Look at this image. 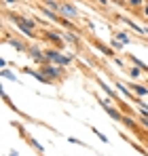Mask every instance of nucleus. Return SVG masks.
<instances>
[{"label":"nucleus","mask_w":148,"mask_h":156,"mask_svg":"<svg viewBox=\"0 0 148 156\" xmlns=\"http://www.w3.org/2000/svg\"><path fill=\"white\" fill-rule=\"evenodd\" d=\"M13 21H15V23H17L19 27H21V30H24L28 36L32 34V27H34V23H32V21H25V19H21V17H19V15H15V17H13Z\"/></svg>","instance_id":"nucleus-1"},{"label":"nucleus","mask_w":148,"mask_h":156,"mask_svg":"<svg viewBox=\"0 0 148 156\" xmlns=\"http://www.w3.org/2000/svg\"><path fill=\"white\" fill-rule=\"evenodd\" d=\"M47 61H57V63H61V66H68L70 63V59L68 57H61V55H57V53H53V51H47Z\"/></svg>","instance_id":"nucleus-2"},{"label":"nucleus","mask_w":148,"mask_h":156,"mask_svg":"<svg viewBox=\"0 0 148 156\" xmlns=\"http://www.w3.org/2000/svg\"><path fill=\"white\" fill-rule=\"evenodd\" d=\"M59 11H61V15H68V17H76V9H74L72 4H61V6H59Z\"/></svg>","instance_id":"nucleus-3"},{"label":"nucleus","mask_w":148,"mask_h":156,"mask_svg":"<svg viewBox=\"0 0 148 156\" xmlns=\"http://www.w3.org/2000/svg\"><path fill=\"white\" fill-rule=\"evenodd\" d=\"M43 74L49 78V80H55V78H59V72H57L55 68H43Z\"/></svg>","instance_id":"nucleus-4"},{"label":"nucleus","mask_w":148,"mask_h":156,"mask_svg":"<svg viewBox=\"0 0 148 156\" xmlns=\"http://www.w3.org/2000/svg\"><path fill=\"white\" fill-rule=\"evenodd\" d=\"M32 57H34L36 61H43V59H47V57H43V55H40V51H38V49H32Z\"/></svg>","instance_id":"nucleus-5"},{"label":"nucleus","mask_w":148,"mask_h":156,"mask_svg":"<svg viewBox=\"0 0 148 156\" xmlns=\"http://www.w3.org/2000/svg\"><path fill=\"white\" fill-rule=\"evenodd\" d=\"M11 44H13L15 49H19V51H24V44H21V42H17V40H11Z\"/></svg>","instance_id":"nucleus-6"},{"label":"nucleus","mask_w":148,"mask_h":156,"mask_svg":"<svg viewBox=\"0 0 148 156\" xmlns=\"http://www.w3.org/2000/svg\"><path fill=\"white\" fill-rule=\"evenodd\" d=\"M2 76H4V78H11V80H15V76H13V74H11V72H6V70H4V72H2Z\"/></svg>","instance_id":"nucleus-7"},{"label":"nucleus","mask_w":148,"mask_h":156,"mask_svg":"<svg viewBox=\"0 0 148 156\" xmlns=\"http://www.w3.org/2000/svg\"><path fill=\"white\" fill-rule=\"evenodd\" d=\"M140 2H142V0H131V4H140Z\"/></svg>","instance_id":"nucleus-8"},{"label":"nucleus","mask_w":148,"mask_h":156,"mask_svg":"<svg viewBox=\"0 0 148 156\" xmlns=\"http://www.w3.org/2000/svg\"><path fill=\"white\" fill-rule=\"evenodd\" d=\"M146 15H148V6H146Z\"/></svg>","instance_id":"nucleus-9"}]
</instances>
